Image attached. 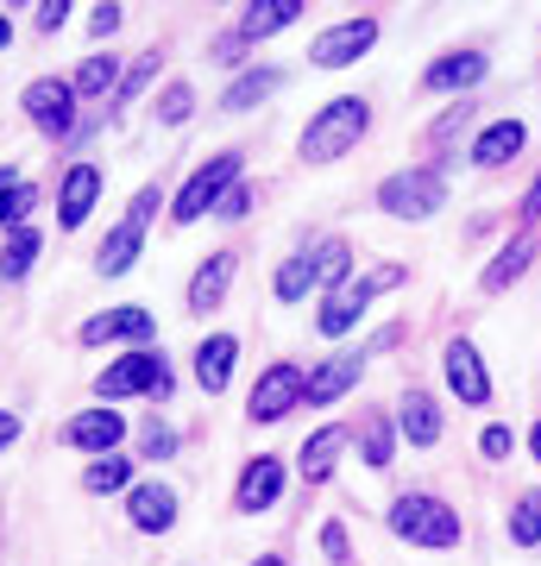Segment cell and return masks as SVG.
<instances>
[{"label": "cell", "mask_w": 541, "mask_h": 566, "mask_svg": "<svg viewBox=\"0 0 541 566\" xmlns=\"http://www.w3.org/2000/svg\"><path fill=\"white\" fill-rule=\"evenodd\" d=\"M466 126H472V107H447V114H441V120H435V126H428V139H435V145H454V139H460V133H466Z\"/></svg>", "instance_id": "cell-36"}, {"label": "cell", "mask_w": 541, "mask_h": 566, "mask_svg": "<svg viewBox=\"0 0 541 566\" xmlns=\"http://www.w3.org/2000/svg\"><path fill=\"white\" fill-rule=\"evenodd\" d=\"M278 88H283V70H278V63L246 70V76H233V88L221 95V114H246V107H259L264 95H278Z\"/></svg>", "instance_id": "cell-26"}, {"label": "cell", "mask_w": 541, "mask_h": 566, "mask_svg": "<svg viewBox=\"0 0 541 566\" xmlns=\"http://www.w3.org/2000/svg\"><path fill=\"white\" fill-rule=\"evenodd\" d=\"M158 334V315H145L139 303H126V308H107V315H95V322H82L76 340L82 346H107V340H133L145 353V340Z\"/></svg>", "instance_id": "cell-10"}, {"label": "cell", "mask_w": 541, "mask_h": 566, "mask_svg": "<svg viewBox=\"0 0 541 566\" xmlns=\"http://www.w3.org/2000/svg\"><path fill=\"white\" fill-rule=\"evenodd\" d=\"M397 283H403V264H378V271H365V277H346L341 290H327V296H321L315 327L327 334V340H341V334H353V327H360V315L372 308V296L397 290Z\"/></svg>", "instance_id": "cell-3"}, {"label": "cell", "mask_w": 541, "mask_h": 566, "mask_svg": "<svg viewBox=\"0 0 541 566\" xmlns=\"http://www.w3.org/2000/svg\"><path fill=\"white\" fill-rule=\"evenodd\" d=\"M145 460H170V453H177V428H164V422H152L145 428Z\"/></svg>", "instance_id": "cell-39"}, {"label": "cell", "mask_w": 541, "mask_h": 566, "mask_svg": "<svg viewBox=\"0 0 541 566\" xmlns=\"http://www.w3.org/2000/svg\"><path fill=\"white\" fill-rule=\"evenodd\" d=\"M13 189H20V177H13V164H7V170H0V208H7V196H13Z\"/></svg>", "instance_id": "cell-47"}, {"label": "cell", "mask_w": 541, "mask_h": 566, "mask_svg": "<svg viewBox=\"0 0 541 566\" xmlns=\"http://www.w3.org/2000/svg\"><path fill=\"white\" fill-rule=\"evenodd\" d=\"M278 497H283V460H278V453L246 460L240 485H233V510H240V516H259V510H271Z\"/></svg>", "instance_id": "cell-11"}, {"label": "cell", "mask_w": 541, "mask_h": 566, "mask_svg": "<svg viewBox=\"0 0 541 566\" xmlns=\"http://www.w3.org/2000/svg\"><path fill=\"white\" fill-rule=\"evenodd\" d=\"M510 542L517 547H535L541 542V491H522L517 510H510Z\"/></svg>", "instance_id": "cell-33"}, {"label": "cell", "mask_w": 541, "mask_h": 566, "mask_svg": "<svg viewBox=\"0 0 541 566\" xmlns=\"http://www.w3.org/2000/svg\"><path fill=\"white\" fill-rule=\"evenodd\" d=\"M485 51H447L441 63H428V76H422V88H435V95H454V88H472V82H485Z\"/></svg>", "instance_id": "cell-20"}, {"label": "cell", "mask_w": 541, "mask_h": 566, "mask_svg": "<svg viewBox=\"0 0 541 566\" xmlns=\"http://www.w3.org/2000/svg\"><path fill=\"white\" fill-rule=\"evenodd\" d=\"M447 202V177L435 164H416V170H397V177L378 182V208L391 221H428V214H441Z\"/></svg>", "instance_id": "cell-5"}, {"label": "cell", "mask_w": 541, "mask_h": 566, "mask_svg": "<svg viewBox=\"0 0 541 566\" xmlns=\"http://www.w3.org/2000/svg\"><path fill=\"white\" fill-rule=\"evenodd\" d=\"M240 51H246L240 25H233V32H221V39H215V57H221V63H240Z\"/></svg>", "instance_id": "cell-44"}, {"label": "cell", "mask_w": 541, "mask_h": 566, "mask_svg": "<svg viewBox=\"0 0 541 566\" xmlns=\"http://www.w3.org/2000/svg\"><path fill=\"white\" fill-rule=\"evenodd\" d=\"M353 441L346 428H315L309 441H302V479L321 485V479H334V460H341V447Z\"/></svg>", "instance_id": "cell-25"}, {"label": "cell", "mask_w": 541, "mask_h": 566, "mask_svg": "<svg viewBox=\"0 0 541 566\" xmlns=\"http://www.w3.org/2000/svg\"><path fill=\"white\" fill-rule=\"evenodd\" d=\"M360 371H365V353H341V359L315 365V371H309V390H302V403H309V409L341 403L346 390L360 385Z\"/></svg>", "instance_id": "cell-15"}, {"label": "cell", "mask_w": 541, "mask_h": 566, "mask_svg": "<svg viewBox=\"0 0 541 566\" xmlns=\"http://www.w3.org/2000/svg\"><path fill=\"white\" fill-rule=\"evenodd\" d=\"M309 290H315V259H309V252L283 259L278 264V303H302Z\"/></svg>", "instance_id": "cell-32"}, {"label": "cell", "mask_w": 541, "mask_h": 566, "mask_svg": "<svg viewBox=\"0 0 541 566\" xmlns=\"http://www.w3.org/2000/svg\"><path fill=\"white\" fill-rule=\"evenodd\" d=\"M479 453H485V460H510V453H517V434H510L503 422H491L479 434Z\"/></svg>", "instance_id": "cell-38"}, {"label": "cell", "mask_w": 541, "mask_h": 566, "mask_svg": "<svg viewBox=\"0 0 541 566\" xmlns=\"http://www.w3.org/2000/svg\"><path fill=\"white\" fill-rule=\"evenodd\" d=\"M384 523H391V535L409 542V547H454L460 542V510L441 504V497H428V491H403Z\"/></svg>", "instance_id": "cell-2"}, {"label": "cell", "mask_w": 541, "mask_h": 566, "mask_svg": "<svg viewBox=\"0 0 541 566\" xmlns=\"http://www.w3.org/2000/svg\"><path fill=\"white\" fill-rule=\"evenodd\" d=\"M126 441V416H114L107 403H95V409H82L76 422L63 428V447H82V453H114V447Z\"/></svg>", "instance_id": "cell-13"}, {"label": "cell", "mask_w": 541, "mask_h": 566, "mask_svg": "<svg viewBox=\"0 0 541 566\" xmlns=\"http://www.w3.org/2000/svg\"><path fill=\"white\" fill-rule=\"evenodd\" d=\"M296 13H302V0H252L240 13V39L259 44V39H271V32H283V25H296Z\"/></svg>", "instance_id": "cell-24"}, {"label": "cell", "mask_w": 541, "mask_h": 566, "mask_svg": "<svg viewBox=\"0 0 541 566\" xmlns=\"http://www.w3.org/2000/svg\"><path fill=\"white\" fill-rule=\"evenodd\" d=\"M233 271H240V259H233V252L201 259V271L189 277V315H215V308L227 303V290H233Z\"/></svg>", "instance_id": "cell-17"}, {"label": "cell", "mask_w": 541, "mask_h": 566, "mask_svg": "<svg viewBox=\"0 0 541 566\" xmlns=\"http://www.w3.org/2000/svg\"><path fill=\"white\" fill-rule=\"evenodd\" d=\"M152 76H158V51L133 57V63H126V76H121V95H114V107H126V102H133V95H139V88H145Z\"/></svg>", "instance_id": "cell-35"}, {"label": "cell", "mask_w": 541, "mask_h": 566, "mask_svg": "<svg viewBox=\"0 0 541 566\" xmlns=\"http://www.w3.org/2000/svg\"><path fill=\"white\" fill-rule=\"evenodd\" d=\"M372 44H378V20L360 13V20H341V25H327V32H315L309 63H315V70H346V63H360Z\"/></svg>", "instance_id": "cell-9"}, {"label": "cell", "mask_w": 541, "mask_h": 566, "mask_svg": "<svg viewBox=\"0 0 541 566\" xmlns=\"http://www.w3.org/2000/svg\"><path fill=\"white\" fill-rule=\"evenodd\" d=\"M233 359H240V340H233V334H208V340L196 346V385L208 390V397H221L227 378H233Z\"/></svg>", "instance_id": "cell-19"}, {"label": "cell", "mask_w": 541, "mask_h": 566, "mask_svg": "<svg viewBox=\"0 0 541 566\" xmlns=\"http://www.w3.org/2000/svg\"><path fill=\"white\" fill-rule=\"evenodd\" d=\"M240 164H246L240 151H215L208 164H196V170H189V182L177 189V202H170V221L196 227L201 214H215V208H221V196L240 182Z\"/></svg>", "instance_id": "cell-4"}, {"label": "cell", "mask_w": 541, "mask_h": 566, "mask_svg": "<svg viewBox=\"0 0 541 566\" xmlns=\"http://www.w3.org/2000/svg\"><path fill=\"white\" fill-rule=\"evenodd\" d=\"M522 221H541V177H535V189L522 196Z\"/></svg>", "instance_id": "cell-46"}, {"label": "cell", "mask_w": 541, "mask_h": 566, "mask_svg": "<svg viewBox=\"0 0 541 566\" xmlns=\"http://www.w3.org/2000/svg\"><path fill=\"white\" fill-rule=\"evenodd\" d=\"M252 566H283V554H264V560H252Z\"/></svg>", "instance_id": "cell-49"}, {"label": "cell", "mask_w": 541, "mask_h": 566, "mask_svg": "<svg viewBox=\"0 0 541 566\" xmlns=\"http://www.w3.org/2000/svg\"><path fill=\"white\" fill-rule=\"evenodd\" d=\"M121 57H114V51H95V57H82L76 63V76H70V88H76V95H95V102H114V95H121Z\"/></svg>", "instance_id": "cell-23"}, {"label": "cell", "mask_w": 541, "mask_h": 566, "mask_svg": "<svg viewBox=\"0 0 541 566\" xmlns=\"http://www.w3.org/2000/svg\"><path fill=\"white\" fill-rule=\"evenodd\" d=\"M441 365H447V385H454V397L460 403H491V378H485V359H479V346L466 340H447V353H441Z\"/></svg>", "instance_id": "cell-12"}, {"label": "cell", "mask_w": 541, "mask_h": 566, "mask_svg": "<svg viewBox=\"0 0 541 566\" xmlns=\"http://www.w3.org/2000/svg\"><path fill=\"white\" fill-rule=\"evenodd\" d=\"M133 485V460H126V453H101L95 465H89V472H82V491H126Z\"/></svg>", "instance_id": "cell-31"}, {"label": "cell", "mask_w": 541, "mask_h": 566, "mask_svg": "<svg viewBox=\"0 0 541 566\" xmlns=\"http://www.w3.org/2000/svg\"><path fill=\"white\" fill-rule=\"evenodd\" d=\"M353 277V245L346 240H321L315 245V290H341Z\"/></svg>", "instance_id": "cell-29"}, {"label": "cell", "mask_w": 541, "mask_h": 566, "mask_svg": "<svg viewBox=\"0 0 541 566\" xmlns=\"http://www.w3.org/2000/svg\"><path fill=\"white\" fill-rule=\"evenodd\" d=\"M246 214H252V189L233 182V189L221 196V208H215V221H246Z\"/></svg>", "instance_id": "cell-40"}, {"label": "cell", "mask_w": 541, "mask_h": 566, "mask_svg": "<svg viewBox=\"0 0 541 566\" xmlns=\"http://www.w3.org/2000/svg\"><path fill=\"white\" fill-rule=\"evenodd\" d=\"M0 44H13V25H7V13H0Z\"/></svg>", "instance_id": "cell-48"}, {"label": "cell", "mask_w": 541, "mask_h": 566, "mask_svg": "<svg viewBox=\"0 0 541 566\" xmlns=\"http://www.w3.org/2000/svg\"><path fill=\"white\" fill-rule=\"evenodd\" d=\"M32 202H39V189L20 177V189L7 196V208H0V221H7V227H32V221H25V214H32Z\"/></svg>", "instance_id": "cell-37"}, {"label": "cell", "mask_w": 541, "mask_h": 566, "mask_svg": "<svg viewBox=\"0 0 541 566\" xmlns=\"http://www.w3.org/2000/svg\"><path fill=\"white\" fill-rule=\"evenodd\" d=\"M121 20H126L121 7H107V0H101L95 13H89V32H95V39H114V32H121Z\"/></svg>", "instance_id": "cell-42"}, {"label": "cell", "mask_w": 541, "mask_h": 566, "mask_svg": "<svg viewBox=\"0 0 541 566\" xmlns=\"http://www.w3.org/2000/svg\"><path fill=\"white\" fill-rule=\"evenodd\" d=\"M32 13H39V32H63V20H70V0H39Z\"/></svg>", "instance_id": "cell-43"}, {"label": "cell", "mask_w": 541, "mask_h": 566, "mask_svg": "<svg viewBox=\"0 0 541 566\" xmlns=\"http://www.w3.org/2000/svg\"><path fill=\"white\" fill-rule=\"evenodd\" d=\"M44 252V233L39 227H7V245H0V277L20 283L25 271H32V259Z\"/></svg>", "instance_id": "cell-28"}, {"label": "cell", "mask_w": 541, "mask_h": 566, "mask_svg": "<svg viewBox=\"0 0 541 566\" xmlns=\"http://www.w3.org/2000/svg\"><path fill=\"white\" fill-rule=\"evenodd\" d=\"M397 434H403L409 447H435V441H441V403H435L428 390H403Z\"/></svg>", "instance_id": "cell-18"}, {"label": "cell", "mask_w": 541, "mask_h": 566, "mask_svg": "<svg viewBox=\"0 0 541 566\" xmlns=\"http://www.w3.org/2000/svg\"><path fill=\"white\" fill-rule=\"evenodd\" d=\"M189 114H196V88H189V82H170V88L158 95V120L164 126H183Z\"/></svg>", "instance_id": "cell-34"}, {"label": "cell", "mask_w": 541, "mask_h": 566, "mask_svg": "<svg viewBox=\"0 0 541 566\" xmlns=\"http://www.w3.org/2000/svg\"><path fill=\"white\" fill-rule=\"evenodd\" d=\"M20 416H13V409H0V447H13V441H20Z\"/></svg>", "instance_id": "cell-45"}, {"label": "cell", "mask_w": 541, "mask_h": 566, "mask_svg": "<svg viewBox=\"0 0 541 566\" xmlns=\"http://www.w3.org/2000/svg\"><path fill=\"white\" fill-rule=\"evenodd\" d=\"M529 447H535V460H541V422H535V434H529Z\"/></svg>", "instance_id": "cell-50"}, {"label": "cell", "mask_w": 541, "mask_h": 566, "mask_svg": "<svg viewBox=\"0 0 541 566\" xmlns=\"http://www.w3.org/2000/svg\"><path fill=\"white\" fill-rule=\"evenodd\" d=\"M529 259H535V233H517V240H510V245L498 252V259L485 264L479 290H491V296H498V290H510V283H517L522 271H529Z\"/></svg>", "instance_id": "cell-27"}, {"label": "cell", "mask_w": 541, "mask_h": 566, "mask_svg": "<svg viewBox=\"0 0 541 566\" xmlns=\"http://www.w3.org/2000/svg\"><path fill=\"white\" fill-rule=\"evenodd\" d=\"M360 447H365V465H372V472H384V465H391V453H397V422H391V416H365Z\"/></svg>", "instance_id": "cell-30"}, {"label": "cell", "mask_w": 541, "mask_h": 566, "mask_svg": "<svg viewBox=\"0 0 541 566\" xmlns=\"http://www.w3.org/2000/svg\"><path fill=\"white\" fill-rule=\"evenodd\" d=\"M321 554H327L334 566H353V547H346V528H341V523L321 528Z\"/></svg>", "instance_id": "cell-41"}, {"label": "cell", "mask_w": 541, "mask_h": 566, "mask_svg": "<svg viewBox=\"0 0 541 566\" xmlns=\"http://www.w3.org/2000/svg\"><path fill=\"white\" fill-rule=\"evenodd\" d=\"M95 196H101V170H95V164H70L63 182H58V227H63V233H76V227L89 221Z\"/></svg>", "instance_id": "cell-14"}, {"label": "cell", "mask_w": 541, "mask_h": 566, "mask_svg": "<svg viewBox=\"0 0 541 566\" xmlns=\"http://www.w3.org/2000/svg\"><path fill=\"white\" fill-rule=\"evenodd\" d=\"M522 145H529V126L522 120H491L479 139H472V164H479V170H498V164L517 158Z\"/></svg>", "instance_id": "cell-21"}, {"label": "cell", "mask_w": 541, "mask_h": 566, "mask_svg": "<svg viewBox=\"0 0 541 566\" xmlns=\"http://www.w3.org/2000/svg\"><path fill=\"white\" fill-rule=\"evenodd\" d=\"M139 245H145V227H133V221L107 227V240H101V252H95V271L101 277H126V271L139 264Z\"/></svg>", "instance_id": "cell-22"}, {"label": "cell", "mask_w": 541, "mask_h": 566, "mask_svg": "<svg viewBox=\"0 0 541 566\" xmlns=\"http://www.w3.org/2000/svg\"><path fill=\"white\" fill-rule=\"evenodd\" d=\"M126 516H133V528L139 535H164V528H177V491L170 485H133L126 491Z\"/></svg>", "instance_id": "cell-16"}, {"label": "cell", "mask_w": 541, "mask_h": 566, "mask_svg": "<svg viewBox=\"0 0 541 566\" xmlns=\"http://www.w3.org/2000/svg\"><path fill=\"white\" fill-rule=\"evenodd\" d=\"M365 126H372V107H365L360 95H334V102L321 107L315 120L302 126V164H334V158H346V151L365 139Z\"/></svg>", "instance_id": "cell-1"}, {"label": "cell", "mask_w": 541, "mask_h": 566, "mask_svg": "<svg viewBox=\"0 0 541 566\" xmlns=\"http://www.w3.org/2000/svg\"><path fill=\"white\" fill-rule=\"evenodd\" d=\"M20 107L32 114V126H39L44 139H70V133H76V88H70V82H58V76L25 82Z\"/></svg>", "instance_id": "cell-7"}, {"label": "cell", "mask_w": 541, "mask_h": 566, "mask_svg": "<svg viewBox=\"0 0 541 566\" xmlns=\"http://www.w3.org/2000/svg\"><path fill=\"white\" fill-rule=\"evenodd\" d=\"M170 397V365H164V353H126V359H114L107 371L95 378V397L101 403H121V397Z\"/></svg>", "instance_id": "cell-6"}, {"label": "cell", "mask_w": 541, "mask_h": 566, "mask_svg": "<svg viewBox=\"0 0 541 566\" xmlns=\"http://www.w3.org/2000/svg\"><path fill=\"white\" fill-rule=\"evenodd\" d=\"M302 390H309V371H302V365H264L252 397H246V416H252V422H283V416L302 403Z\"/></svg>", "instance_id": "cell-8"}]
</instances>
